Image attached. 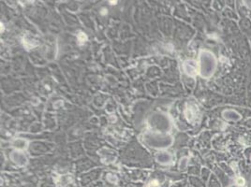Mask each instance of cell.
<instances>
[{"label": "cell", "instance_id": "1", "mask_svg": "<svg viewBox=\"0 0 251 187\" xmlns=\"http://www.w3.org/2000/svg\"><path fill=\"white\" fill-rule=\"evenodd\" d=\"M148 187H159V183H157V181H153L150 182V184Z\"/></svg>", "mask_w": 251, "mask_h": 187}, {"label": "cell", "instance_id": "2", "mask_svg": "<svg viewBox=\"0 0 251 187\" xmlns=\"http://www.w3.org/2000/svg\"><path fill=\"white\" fill-rule=\"evenodd\" d=\"M236 183L238 184V185H244L245 181H244V179H242V178H238V179H237V181H236Z\"/></svg>", "mask_w": 251, "mask_h": 187}, {"label": "cell", "instance_id": "3", "mask_svg": "<svg viewBox=\"0 0 251 187\" xmlns=\"http://www.w3.org/2000/svg\"><path fill=\"white\" fill-rule=\"evenodd\" d=\"M79 39H80L81 41H85V40L86 39V36H85V34L80 33V35H79Z\"/></svg>", "mask_w": 251, "mask_h": 187}, {"label": "cell", "instance_id": "4", "mask_svg": "<svg viewBox=\"0 0 251 187\" xmlns=\"http://www.w3.org/2000/svg\"><path fill=\"white\" fill-rule=\"evenodd\" d=\"M111 5H115V4H116V1H114H114H111Z\"/></svg>", "mask_w": 251, "mask_h": 187}]
</instances>
